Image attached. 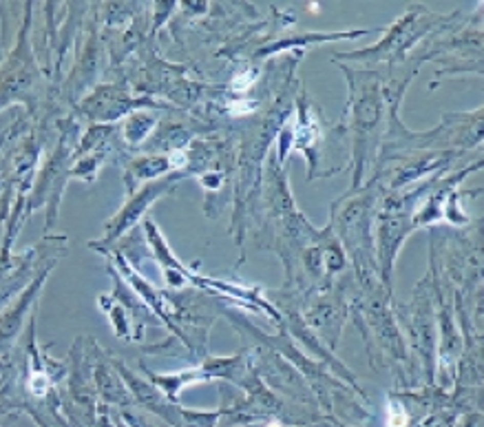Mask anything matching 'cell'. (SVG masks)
Returning <instances> with one entry per match:
<instances>
[{"label": "cell", "mask_w": 484, "mask_h": 427, "mask_svg": "<svg viewBox=\"0 0 484 427\" xmlns=\"http://www.w3.org/2000/svg\"><path fill=\"white\" fill-rule=\"evenodd\" d=\"M270 427H281V425H277V423H272V425H270Z\"/></svg>", "instance_id": "cell-3"}, {"label": "cell", "mask_w": 484, "mask_h": 427, "mask_svg": "<svg viewBox=\"0 0 484 427\" xmlns=\"http://www.w3.org/2000/svg\"><path fill=\"white\" fill-rule=\"evenodd\" d=\"M387 425L389 427H405L407 425V414L403 412L401 405H391V410L387 414Z\"/></svg>", "instance_id": "cell-2"}, {"label": "cell", "mask_w": 484, "mask_h": 427, "mask_svg": "<svg viewBox=\"0 0 484 427\" xmlns=\"http://www.w3.org/2000/svg\"><path fill=\"white\" fill-rule=\"evenodd\" d=\"M352 131H354V155H356V181L359 186L363 164L369 155L371 135L376 133L383 117L381 87L374 75H352Z\"/></svg>", "instance_id": "cell-1"}]
</instances>
